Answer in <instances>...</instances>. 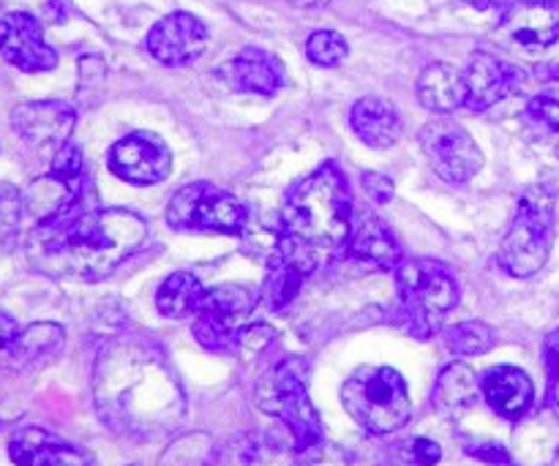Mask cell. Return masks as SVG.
I'll use <instances>...</instances> for the list:
<instances>
[{"label": "cell", "instance_id": "1", "mask_svg": "<svg viewBox=\"0 0 559 466\" xmlns=\"http://www.w3.org/2000/svg\"><path fill=\"white\" fill-rule=\"evenodd\" d=\"M147 238L136 213L102 207L93 186L66 194L31 235V256L38 271L102 282L129 260Z\"/></svg>", "mask_w": 559, "mask_h": 466}, {"label": "cell", "instance_id": "2", "mask_svg": "<svg viewBox=\"0 0 559 466\" xmlns=\"http://www.w3.org/2000/svg\"><path fill=\"white\" fill-rule=\"evenodd\" d=\"M93 396L104 423L136 440L169 434L186 413L183 391L162 349L131 336L102 347Z\"/></svg>", "mask_w": 559, "mask_h": 466}, {"label": "cell", "instance_id": "3", "mask_svg": "<svg viewBox=\"0 0 559 466\" xmlns=\"http://www.w3.org/2000/svg\"><path fill=\"white\" fill-rule=\"evenodd\" d=\"M353 232V191L336 164L314 169L293 186L278 216L276 254L306 273L336 256Z\"/></svg>", "mask_w": 559, "mask_h": 466}, {"label": "cell", "instance_id": "4", "mask_svg": "<svg viewBox=\"0 0 559 466\" xmlns=\"http://www.w3.org/2000/svg\"><path fill=\"white\" fill-rule=\"evenodd\" d=\"M399 322L415 338H431L440 333L459 303V278L437 260H402L396 267Z\"/></svg>", "mask_w": 559, "mask_h": 466}, {"label": "cell", "instance_id": "5", "mask_svg": "<svg viewBox=\"0 0 559 466\" xmlns=\"http://www.w3.org/2000/svg\"><path fill=\"white\" fill-rule=\"evenodd\" d=\"M342 404L349 418L369 434H393L413 415L407 382L391 366H364L342 387Z\"/></svg>", "mask_w": 559, "mask_h": 466}, {"label": "cell", "instance_id": "6", "mask_svg": "<svg viewBox=\"0 0 559 466\" xmlns=\"http://www.w3.org/2000/svg\"><path fill=\"white\" fill-rule=\"evenodd\" d=\"M257 407L282 420L295 447L314 445L322 437V420L309 398V366L304 358H284L257 382Z\"/></svg>", "mask_w": 559, "mask_h": 466}, {"label": "cell", "instance_id": "7", "mask_svg": "<svg viewBox=\"0 0 559 466\" xmlns=\"http://www.w3.org/2000/svg\"><path fill=\"white\" fill-rule=\"evenodd\" d=\"M555 246V194L546 186H530L519 196L516 216L500 246V265L516 278H530L549 262Z\"/></svg>", "mask_w": 559, "mask_h": 466}, {"label": "cell", "instance_id": "8", "mask_svg": "<svg viewBox=\"0 0 559 466\" xmlns=\"http://www.w3.org/2000/svg\"><path fill=\"white\" fill-rule=\"evenodd\" d=\"M169 227L186 232L238 235L246 224V207L238 196L207 180L183 186L167 207Z\"/></svg>", "mask_w": 559, "mask_h": 466}, {"label": "cell", "instance_id": "9", "mask_svg": "<svg viewBox=\"0 0 559 466\" xmlns=\"http://www.w3.org/2000/svg\"><path fill=\"white\" fill-rule=\"evenodd\" d=\"M420 147L431 169L445 183H467L484 167V153L475 145L469 131L448 115H437L420 131Z\"/></svg>", "mask_w": 559, "mask_h": 466}, {"label": "cell", "instance_id": "10", "mask_svg": "<svg viewBox=\"0 0 559 466\" xmlns=\"http://www.w3.org/2000/svg\"><path fill=\"white\" fill-rule=\"evenodd\" d=\"M254 306V295L246 287H235V284H224V287L205 292L194 314L197 342L211 349V353L235 349L240 331H243V322L249 320Z\"/></svg>", "mask_w": 559, "mask_h": 466}, {"label": "cell", "instance_id": "11", "mask_svg": "<svg viewBox=\"0 0 559 466\" xmlns=\"http://www.w3.org/2000/svg\"><path fill=\"white\" fill-rule=\"evenodd\" d=\"M74 123V107L66 101H58V98H52V101H25L11 109V129L20 136L22 145L49 158L60 147L69 145Z\"/></svg>", "mask_w": 559, "mask_h": 466}, {"label": "cell", "instance_id": "12", "mask_svg": "<svg viewBox=\"0 0 559 466\" xmlns=\"http://www.w3.org/2000/svg\"><path fill=\"white\" fill-rule=\"evenodd\" d=\"M107 167L123 183L156 186L173 172V151L162 136L136 131L109 147Z\"/></svg>", "mask_w": 559, "mask_h": 466}, {"label": "cell", "instance_id": "13", "mask_svg": "<svg viewBox=\"0 0 559 466\" xmlns=\"http://www.w3.org/2000/svg\"><path fill=\"white\" fill-rule=\"evenodd\" d=\"M0 58L25 74H41L58 65V52L44 41V27L27 11L0 16Z\"/></svg>", "mask_w": 559, "mask_h": 466}, {"label": "cell", "instance_id": "14", "mask_svg": "<svg viewBox=\"0 0 559 466\" xmlns=\"http://www.w3.org/2000/svg\"><path fill=\"white\" fill-rule=\"evenodd\" d=\"M497 33L506 44L540 52L559 41V0H519L508 5Z\"/></svg>", "mask_w": 559, "mask_h": 466}, {"label": "cell", "instance_id": "15", "mask_svg": "<svg viewBox=\"0 0 559 466\" xmlns=\"http://www.w3.org/2000/svg\"><path fill=\"white\" fill-rule=\"evenodd\" d=\"M207 27L189 11H175L158 20L147 33V52L164 65H189L205 52Z\"/></svg>", "mask_w": 559, "mask_h": 466}, {"label": "cell", "instance_id": "16", "mask_svg": "<svg viewBox=\"0 0 559 466\" xmlns=\"http://www.w3.org/2000/svg\"><path fill=\"white\" fill-rule=\"evenodd\" d=\"M464 76H467V109H473V112H486L506 98L516 96L527 80L519 65L495 58L489 52L473 55Z\"/></svg>", "mask_w": 559, "mask_h": 466}, {"label": "cell", "instance_id": "17", "mask_svg": "<svg viewBox=\"0 0 559 466\" xmlns=\"http://www.w3.org/2000/svg\"><path fill=\"white\" fill-rule=\"evenodd\" d=\"M9 458L16 466H98L85 447L44 429L16 431L9 442Z\"/></svg>", "mask_w": 559, "mask_h": 466}, {"label": "cell", "instance_id": "18", "mask_svg": "<svg viewBox=\"0 0 559 466\" xmlns=\"http://www.w3.org/2000/svg\"><path fill=\"white\" fill-rule=\"evenodd\" d=\"M222 76L233 91L276 96L287 85L284 63L273 52L260 47H246L229 63L222 65Z\"/></svg>", "mask_w": 559, "mask_h": 466}, {"label": "cell", "instance_id": "19", "mask_svg": "<svg viewBox=\"0 0 559 466\" xmlns=\"http://www.w3.org/2000/svg\"><path fill=\"white\" fill-rule=\"evenodd\" d=\"M486 404L508 420H522L535 402L533 380L516 366H495L480 380Z\"/></svg>", "mask_w": 559, "mask_h": 466}, {"label": "cell", "instance_id": "20", "mask_svg": "<svg viewBox=\"0 0 559 466\" xmlns=\"http://www.w3.org/2000/svg\"><path fill=\"white\" fill-rule=\"evenodd\" d=\"M347 254L353 262H360L374 271H396L402 262V249L385 222L377 216H360L358 224H353V232L347 240Z\"/></svg>", "mask_w": 559, "mask_h": 466}, {"label": "cell", "instance_id": "21", "mask_svg": "<svg viewBox=\"0 0 559 466\" xmlns=\"http://www.w3.org/2000/svg\"><path fill=\"white\" fill-rule=\"evenodd\" d=\"M418 98L429 112L451 115L467 107V76L451 63H431L418 76Z\"/></svg>", "mask_w": 559, "mask_h": 466}, {"label": "cell", "instance_id": "22", "mask_svg": "<svg viewBox=\"0 0 559 466\" xmlns=\"http://www.w3.org/2000/svg\"><path fill=\"white\" fill-rule=\"evenodd\" d=\"M349 126L364 145L377 147V151L396 145L399 134H402V120H399L396 107L380 96L358 98L353 112H349Z\"/></svg>", "mask_w": 559, "mask_h": 466}, {"label": "cell", "instance_id": "23", "mask_svg": "<svg viewBox=\"0 0 559 466\" xmlns=\"http://www.w3.org/2000/svg\"><path fill=\"white\" fill-rule=\"evenodd\" d=\"M484 396L480 391V380L469 366L464 363H451L440 377H437L435 385V407L440 409L445 418H462L464 413L478 404V398Z\"/></svg>", "mask_w": 559, "mask_h": 466}, {"label": "cell", "instance_id": "24", "mask_svg": "<svg viewBox=\"0 0 559 466\" xmlns=\"http://www.w3.org/2000/svg\"><path fill=\"white\" fill-rule=\"evenodd\" d=\"M202 298H205V289H202L200 278L194 273L178 271L164 278V284L158 287L156 309L167 320H186V316L197 314Z\"/></svg>", "mask_w": 559, "mask_h": 466}, {"label": "cell", "instance_id": "25", "mask_svg": "<svg viewBox=\"0 0 559 466\" xmlns=\"http://www.w3.org/2000/svg\"><path fill=\"white\" fill-rule=\"evenodd\" d=\"M60 344H63V327L52 325V322H38V325L25 327L20 333L16 344L11 347L9 358L16 366H31L58 353Z\"/></svg>", "mask_w": 559, "mask_h": 466}, {"label": "cell", "instance_id": "26", "mask_svg": "<svg viewBox=\"0 0 559 466\" xmlns=\"http://www.w3.org/2000/svg\"><path fill=\"white\" fill-rule=\"evenodd\" d=\"M306 276H309V273H306L304 267L295 265V262H289L287 256L282 254L273 256L271 271H267V278H265V292H262L267 309L273 311L287 309V306L295 300V295H298L300 284H304Z\"/></svg>", "mask_w": 559, "mask_h": 466}, {"label": "cell", "instance_id": "27", "mask_svg": "<svg viewBox=\"0 0 559 466\" xmlns=\"http://www.w3.org/2000/svg\"><path fill=\"white\" fill-rule=\"evenodd\" d=\"M442 342L453 355H486L497 344V333L486 322H462L442 333Z\"/></svg>", "mask_w": 559, "mask_h": 466}, {"label": "cell", "instance_id": "28", "mask_svg": "<svg viewBox=\"0 0 559 466\" xmlns=\"http://www.w3.org/2000/svg\"><path fill=\"white\" fill-rule=\"evenodd\" d=\"M306 55H309V60L314 65L333 69V65H338L349 55V44L342 33L317 31L311 33L309 41H306Z\"/></svg>", "mask_w": 559, "mask_h": 466}, {"label": "cell", "instance_id": "29", "mask_svg": "<svg viewBox=\"0 0 559 466\" xmlns=\"http://www.w3.org/2000/svg\"><path fill=\"white\" fill-rule=\"evenodd\" d=\"M524 120L538 134H559V91H544L530 98Z\"/></svg>", "mask_w": 559, "mask_h": 466}, {"label": "cell", "instance_id": "30", "mask_svg": "<svg viewBox=\"0 0 559 466\" xmlns=\"http://www.w3.org/2000/svg\"><path fill=\"white\" fill-rule=\"evenodd\" d=\"M22 222V196L14 186L0 183V254L14 246Z\"/></svg>", "mask_w": 559, "mask_h": 466}, {"label": "cell", "instance_id": "31", "mask_svg": "<svg viewBox=\"0 0 559 466\" xmlns=\"http://www.w3.org/2000/svg\"><path fill=\"white\" fill-rule=\"evenodd\" d=\"M442 447L437 442L418 437V440H409L404 445H399L393 451V464L399 466H435L440 464Z\"/></svg>", "mask_w": 559, "mask_h": 466}, {"label": "cell", "instance_id": "32", "mask_svg": "<svg viewBox=\"0 0 559 466\" xmlns=\"http://www.w3.org/2000/svg\"><path fill=\"white\" fill-rule=\"evenodd\" d=\"M293 466H349V456L344 447L320 440L314 445L298 451V458H295Z\"/></svg>", "mask_w": 559, "mask_h": 466}, {"label": "cell", "instance_id": "33", "mask_svg": "<svg viewBox=\"0 0 559 466\" xmlns=\"http://www.w3.org/2000/svg\"><path fill=\"white\" fill-rule=\"evenodd\" d=\"M273 338H276L273 327L249 325V327H243V331H240L238 347H235V349H243L246 355H260V353H265L267 347H271Z\"/></svg>", "mask_w": 559, "mask_h": 466}, {"label": "cell", "instance_id": "34", "mask_svg": "<svg viewBox=\"0 0 559 466\" xmlns=\"http://www.w3.org/2000/svg\"><path fill=\"white\" fill-rule=\"evenodd\" d=\"M104 76H107V69L98 58H82L80 60V96L85 98L87 93H96L102 91L104 85Z\"/></svg>", "mask_w": 559, "mask_h": 466}, {"label": "cell", "instance_id": "35", "mask_svg": "<svg viewBox=\"0 0 559 466\" xmlns=\"http://www.w3.org/2000/svg\"><path fill=\"white\" fill-rule=\"evenodd\" d=\"M364 189L366 194L371 196L374 202H380V205H385V202L393 200V180L385 178V175L380 172H366L364 175Z\"/></svg>", "mask_w": 559, "mask_h": 466}, {"label": "cell", "instance_id": "36", "mask_svg": "<svg viewBox=\"0 0 559 466\" xmlns=\"http://www.w3.org/2000/svg\"><path fill=\"white\" fill-rule=\"evenodd\" d=\"M467 451L473 453L475 458H480V462H489L495 466H513L511 453H508L502 445H497V442H480V445H475V447L469 445Z\"/></svg>", "mask_w": 559, "mask_h": 466}, {"label": "cell", "instance_id": "37", "mask_svg": "<svg viewBox=\"0 0 559 466\" xmlns=\"http://www.w3.org/2000/svg\"><path fill=\"white\" fill-rule=\"evenodd\" d=\"M544 360H546V369H549V385L555 387L559 382V327L555 333H549V336H546Z\"/></svg>", "mask_w": 559, "mask_h": 466}, {"label": "cell", "instance_id": "38", "mask_svg": "<svg viewBox=\"0 0 559 466\" xmlns=\"http://www.w3.org/2000/svg\"><path fill=\"white\" fill-rule=\"evenodd\" d=\"M20 325L14 322V316L3 314L0 311V355H9L11 347L16 344V338H20Z\"/></svg>", "mask_w": 559, "mask_h": 466}, {"label": "cell", "instance_id": "39", "mask_svg": "<svg viewBox=\"0 0 559 466\" xmlns=\"http://www.w3.org/2000/svg\"><path fill=\"white\" fill-rule=\"evenodd\" d=\"M298 9H322V5H328L331 0H293Z\"/></svg>", "mask_w": 559, "mask_h": 466}, {"label": "cell", "instance_id": "40", "mask_svg": "<svg viewBox=\"0 0 559 466\" xmlns=\"http://www.w3.org/2000/svg\"><path fill=\"white\" fill-rule=\"evenodd\" d=\"M540 74L551 76V80H559V65H549V69H546V71H540Z\"/></svg>", "mask_w": 559, "mask_h": 466}, {"label": "cell", "instance_id": "41", "mask_svg": "<svg viewBox=\"0 0 559 466\" xmlns=\"http://www.w3.org/2000/svg\"><path fill=\"white\" fill-rule=\"evenodd\" d=\"M551 393H555V396H557V402H559V382H557L555 387H551Z\"/></svg>", "mask_w": 559, "mask_h": 466}]
</instances>
